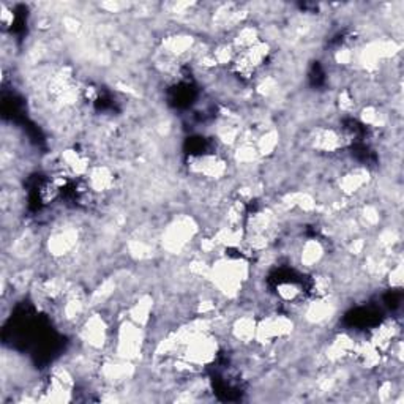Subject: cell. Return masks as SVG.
<instances>
[{
	"instance_id": "6da1fadb",
	"label": "cell",
	"mask_w": 404,
	"mask_h": 404,
	"mask_svg": "<svg viewBox=\"0 0 404 404\" xmlns=\"http://www.w3.org/2000/svg\"><path fill=\"white\" fill-rule=\"evenodd\" d=\"M248 262L243 259L223 258L210 267V278L220 292L228 297H236L242 289L243 281L248 278Z\"/></svg>"
},
{
	"instance_id": "7a4b0ae2",
	"label": "cell",
	"mask_w": 404,
	"mask_h": 404,
	"mask_svg": "<svg viewBox=\"0 0 404 404\" xmlns=\"http://www.w3.org/2000/svg\"><path fill=\"white\" fill-rule=\"evenodd\" d=\"M196 231H198V228H196V223L191 216L176 218L172 223H169L165 232H163V248L172 254L180 253L191 242Z\"/></svg>"
},
{
	"instance_id": "3957f363",
	"label": "cell",
	"mask_w": 404,
	"mask_h": 404,
	"mask_svg": "<svg viewBox=\"0 0 404 404\" xmlns=\"http://www.w3.org/2000/svg\"><path fill=\"white\" fill-rule=\"evenodd\" d=\"M218 345L214 336L207 335L205 332H201L194 335L185 346L183 360L191 368L193 367H205L212 363L216 357Z\"/></svg>"
},
{
	"instance_id": "277c9868",
	"label": "cell",
	"mask_w": 404,
	"mask_h": 404,
	"mask_svg": "<svg viewBox=\"0 0 404 404\" xmlns=\"http://www.w3.org/2000/svg\"><path fill=\"white\" fill-rule=\"evenodd\" d=\"M143 345L144 333L141 325L134 324L131 319L122 322L117 333V356L125 360H133L143 351Z\"/></svg>"
},
{
	"instance_id": "5b68a950",
	"label": "cell",
	"mask_w": 404,
	"mask_h": 404,
	"mask_svg": "<svg viewBox=\"0 0 404 404\" xmlns=\"http://www.w3.org/2000/svg\"><path fill=\"white\" fill-rule=\"evenodd\" d=\"M294 329L292 321L287 316L283 314H272L267 316L256 325V338L254 341L261 343V345H270L280 338H285L291 335Z\"/></svg>"
},
{
	"instance_id": "8992f818",
	"label": "cell",
	"mask_w": 404,
	"mask_h": 404,
	"mask_svg": "<svg viewBox=\"0 0 404 404\" xmlns=\"http://www.w3.org/2000/svg\"><path fill=\"white\" fill-rule=\"evenodd\" d=\"M346 139V136L340 133V131L333 128H321L311 138V144H313L316 150L325 152V154H333V152H338L345 147Z\"/></svg>"
},
{
	"instance_id": "52a82bcc",
	"label": "cell",
	"mask_w": 404,
	"mask_h": 404,
	"mask_svg": "<svg viewBox=\"0 0 404 404\" xmlns=\"http://www.w3.org/2000/svg\"><path fill=\"white\" fill-rule=\"evenodd\" d=\"M76 243H78V231L74 228H67L52 234L51 239L48 240V248L52 256L62 258L76 247Z\"/></svg>"
},
{
	"instance_id": "ba28073f",
	"label": "cell",
	"mask_w": 404,
	"mask_h": 404,
	"mask_svg": "<svg viewBox=\"0 0 404 404\" xmlns=\"http://www.w3.org/2000/svg\"><path fill=\"white\" fill-rule=\"evenodd\" d=\"M84 341L92 347H101L106 341V322L100 314H92L84 322L83 330H81Z\"/></svg>"
},
{
	"instance_id": "9c48e42d",
	"label": "cell",
	"mask_w": 404,
	"mask_h": 404,
	"mask_svg": "<svg viewBox=\"0 0 404 404\" xmlns=\"http://www.w3.org/2000/svg\"><path fill=\"white\" fill-rule=\"evenodd\" d=\"M114 183H116L114 172L106 166L92 168L87 172V188L95 193H105L108 190H112Z\"/></svg>"
},
{
	"instance_id": "30bf717a",
	"label": "cell",
	"mask_w": 404,
	"mask_h": 404,
	"mask_svg": "<svg viewBox=\"0 0 404 404\" xmlns=\"http://www.w3.org/2000/svg\"><path fill=\"white\" fill-rule=\"evenodd\" d=\"M131 360L120 358V362H108L103 365L101 374L111 384H120V382L130 379L134 374V367L130 363Z\"/></svg>"
},
{
	"instance_id": "8fae6325",
	"label": "cell",
	"mask_w": 404,
	"mask_h": 404,
	"mask_svg": "<svg viewBox=\"0 0 404 404\" xmlns=\"http://www.w3.org/2000/svg\"><path fill=\"white\" fill-rule=\"evenodd\" d=\"M335 313V307L327 297H316V300L308 303L307 310H305V318L311 324H321L325 322L330 316Z\"/></svg>"
},
{
	"instance_id": "7c38bea8",
	"label": "cell",
	"mask_w": 404,
	"mask_h": 404,
	"mask_svg": "<svg viewBox=\"0 0 404 404\" xmlns=\"http://www.w3.org/2000/svg\"><path fill=\"white\" fill-rule=\"evenodd\" d=\"M370 180V174L365 169H354V171L345 174L338 182V187H340L341 193H345L347 196H352L358 193L365 185L368 183Z\"/></svg>"
},
{
	"instance_id": "4fadbf2b",
	"label": "cell",
	"mask_w": 404,
	"mask_h": 404,
	"mask_svg": "<svg viewBox=\"0 0 404 404\" xmlns=\"http://www.w3.org/2000/svg\"><path fill=\"white\" fill-rule=\"evenodd\" d=\"M163 48L171 57H182L185 54L193 51L194 48V38L191 35L185 34H177L172 37H168L165 41H163Z\"/></svg>"
},
{
	"instance_id": "5bb4252c",
	"label": "cell",
	"mask_w": 404,
	"mask_h": 404,
	"mask_svg": "<svg viewBox=\"0 0 404 404\" xmlns=\"http://www.w3.org/2000/svg\"><path fill=\"white\" fill-rule=\"evenodd\" d=\"M324 258V247L319 240L310 239L303 243L302 250H300V264L307 269H313L316 264H319L321 259Z\"/></svg>"
},
{
	"instance_id": "9a60e30c",
	"label": "cell",
	"mask_w": 404,
	"mask_h": 404,
	"mask_svg": "<svg viewBox=\"0 0 404 404\" xmlns=\"http://www.w3.org/2000/svg\"><path fill=\"white\" fill-rule=\"evenodd\" d=\"M152 310H154V299L150 296H143L130 308V319L133 321L134 324L144 327L149 324Z\"/></svg>"
},
{
	"instance_id": "2e32d148",
	"label": "cell",
	"mask_w": 404,
	"mask_h": 404,
	"mask_svg": "<svg viewBox=\"0 0 404 404\" xmlns=\"http://www.w3.org/2000/svg\"><path fill=\"white\" fill-rule=\"evenodd\" d=\"M256 325H258V322L253 318H250V316H242V318L236 319V322L232 324V335L240 343L254 341Z\"/></svg>"
},
{
	"instance_id": "e0dca14e",
	"label": "cell",
	"mask_w": 404,
	"mask_h": 404,
	"mask_svg": "<svg viewBox=\"0 0 404 404\" xmlns=\"http://www.w3.org/2000/svg\"><path fill=\"white\" fill-rule=\"evenodd\" d=\"M38 248V237L34 232H24L12 243V253L18 258H29Z\"/></svg>"
},
{
	"instance_id": "ac0fdd59",
	"label": "cell",
	"mask_w": 404,
	"mask_h": 404,
	"mask_svg": "<svg viewBox=\"0 0 404 404\" xmlns=\"http://www.w3.org/2000/svg\"><path fill=\"white\" fill-rule=\"evenodd\" d=\"M278 144H280V134H278V131L275 130H269L265 131V133H262L254 143L259 156L272 155L278 147Z\"/></svg>"
},
{
	"instance_id": "d6986e66",
	"label": "cell",
	"mask_w": 404,
	"mask_h": 404,
	"mask_svg": "<svg viewBox=\"0 0 404 404\" xmlns=\"http://www.w3.org/2000/svg\"><path fill=\"white\" fill-rule=\"evenodd\" d=\"M360 216H362L365 225H368V226H376L381 220L379 210L376 209L374 205H365L362 209V215Z\"/></svg>"
},
{
	"instance_id": "ffe728a7",
	"label": "cell",
	"mask_w": 404,
	"mask_h": 404,
	"mask_svg": "<svg viewBox=\"0 0 404 404\" xmlns=\"http://www.w3.org/2000/svg\"><path fill=\"white\" fill-rule=\"evenodd\" d=\"M389 276H390V285L393 287H401V285H403V264L401 262L393 267Z\"/></svg>"
},
{
	"instance_id": "44dd1931",
	"label": "cell",
	"mask_w": 404,
	"mask_h": 404,
	"mask_svg": "<svg viewBox=\"0 0 404 404\" xmlns=\"http://www.w3.org/2000/svg\"><path fill=\"white\" fill-rule=\"evenodd\" d=\"M363 250H365V240L363 239H356V240H352L351 243H349V251H351V254H354V256L362 254Z\"/></svg>"
}]
</instances>
